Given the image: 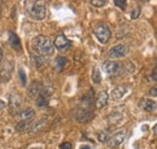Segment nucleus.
<instances>
[{
	"mask_svg": "<svg viewBox=\"0 0 157 149\" xmlns=\"http://www.w3.org/2000/svg\"><path fill=\"white\" fill-rule=\"evenodd\" d=\"M98 139L99 142H105L106 141V133L105 132H100L98 135Z\"/></svg>",
	"mask_w": 157,
	"mask_h": 149,
	"instance_id": "obj_24",
	"label": "nucleus"
},
{
	"mask_svg": "<svg viewBox=\"0 0 157 149\" xmlns=\"http://www.w3.org/2000/svg\"><path fill=\"white\" fill-rule=\"evenodd\" d=\"M93 113L92 111H88V109H81L78 114V119L80 121H87V120H90V119H92L93 118Z\"/></svg>",
	"mask_w": 157,
	"mask_h": 149,
	"instance_id": "obj_12",
	"label": "nucleus"
},
{
	"mask_svg": "<svg viewBox=\"0 0 157 149\" xmlns=\"http://www.w3.org/2000/svg\"><path fill=\"white\" fill-rule=\"evenodd\" d=\"M2 58H4V52H2V50L0 49V62L2 61Z\"/></svg>",
	"mask_w": 157,
	"mask_h": 149,
	"instance_id": "obj_28",
	"label": "nucleus"
},
{
	"mask_svg": "<svg viewBox=\"0 0 157 149\" xmlns=\"http://www.w3.org/2000/svg\"><path fill=\"white\" fill-rule=\"evenodd\" d=\"M68 64V59L64 56H58L55 61V69L57 72H62Z\"/></svg>",
	"mask_w": 157,
	"mask_h": 149,
	"instance_id": "obj_9",
	"label": "nucleus"
},
{
	"mask_svg": "<svg viewBox=\"0 0 157 149\" xmlns=\"http://www.w3.org/2000/svg\"><path fill=\"white\" fill-rule=\"evenodd\" d=\"M103 70L106 74L111 75V76L117 75L120 73V70H121V64L116 61H106L103 64Z\"/></svg>",
	"mask_w": 157,
	"mask_h": 149,
	"instance_id": "obj_5",
	"label": "nucleus"
},
{
	"mask_svg": "<svg viewBox=\"0 0 157 149\" xmlns=\"http://www.w3.org/2000/svg\"><path fill=\"white\" fill-rule=\"evenodd\" d=\"M30 125H32V124H30V121H29V120H22L20 124H17L16 130L23 131V130H25L28 126H30Z\"/></svg>",
	"mask_w": 157,
	"mask_h": 149,
	"instance_id": "obj_19",
	"label": "nucleus"
},
{
	"mask_svg": "<svg viewBox=\"0 0 157 149\" xmlns=\"http://www.w3.org/2000/svg\"><path fill=\"white\" fill-rule=\"evenodd\" d=\"M140 108L144 109L145 112H152L156 108V103L151 99H143L140 102Z\"/></svg>",
	"mask_w": 157,
	"mask_h": 149,
	"instance_id": "obj_10",
	"label": "nucleus"
},
{
	"mask_svg": "<svg viewBox=\"0 0 157 149\" xmlns=\"http://www.w3.org/2000/svg\"><path fill=\"white\" fill-rule=\"evenodd\" d=\"M81 149H91V148H90L88 146H83V147H82V148H81Z\"/></svg>",
	"mask_w": 157,
	"mask_h": 149,
	"instance_id": "obj_30",
	"label": "nucleus"
},
{
	"mask_svg": "<svg viewBox=\"0 0 157 149\" xmlns=\"http://www.w3.org/2000/svg\"><path fill=\"white\" fill-rule=\"evenodd\" d=\"M41 92V89H40V84L39 83H32V85L29 86V96L32 98H35L38 97V95Z\"/></svg>",
	"mask_w": 157,
	"mask_h": 149,
	"instance_id": "obj_15",
	"label": "nucleus"
},
{
	"mask_svg": "<svg viewBox=\"0 0 157 149\" xmlns=\"http://www.w3.org/2000/svg\"><path fill=\"white\" fill-rule=\"evenodd\" d=\"M91 4H92L93 6H96V7H101V6L105 4V1H104V0H92Z\"/></svg>",
	"mask_w": 157,
	"mask_h": 149,
	"instance_id": "obj_23",
	"label": "nucleus"
},
{
	"mask_svg": "<svg viewBox=\"0 0 157 149\" xmlns=\"http://www.w3.org/2000/svg\"><path fill=\"white\" fill-rule=\"evenodd\" d=\"M59 149H71V144H70V143H68V142L62 143V144L59 146Z\"/></svg>",
	"mask_w": 157,
	"mask_h": 149,
	"instance_id": "obj_25",
	"label": "nucleus"
},
{
	"mask_svg": "<svg viewBox=\"0 0 157 149\" xmlns=\"http://www.w3.org/2000/svg\"><path fill=\"white\" fill-rule=\"evenodd\" d=\"M32 149H41V148H32Z\"/></svg>",
	"mask_w": 157,
	"mask_h": 149,
	"instance_id": "obj_31",
	"label": "nucleus"
},
{
	"mask_svg": "<svg viewBox=\"0 0 157 149\" xmlns=\"http://www.w3.org/2000/svg\"><path fill=\"white\" fill-rule=\"evenodd\" d=\"M47 103H48L47 96H45V93L44 92H40L39 95H38V97H36V104H38V107H40V108L46 107Z\"/></svg>",
	"mask_w": 157,
	"mask_h": 149,
	"instance_id": "obj_16",
	"label": "nucleus"
},
{
	"mask_svg": "<svg viewBox=\"0 0 157 149\" xmlns=\"http://www.w3.org/2000/svg\"><path fill=\"white\" fill-rule=\"evenodd\" d=\"M124 138H126V132L124 131H118L108 139V144H109L110 148H117L123 143Z\"/></svg>",
	"mask_w": 157,
	"mask_h": 149,
	"instance_id": "obj_6",
	"label": "nucleus"
},
{
	"mask_svg": "<svg viewBox=\"0 0 157 149\" xmlns=\"http://www.w3.org/2000/svg\"><path fill=\"white\" fill-rule=\"evenodd\" d=\"M108 99H109V96H108V92L106 91H100L99 95L97 96V108H104L108 103Z\"/></svg>",
	"mask_w": 157,
	"mask_h": 149,
	"instance_id": "obj_8",
	"label": "nucleus"
},
{
	"mask_svg": "<svg viewBox=\"0 0 157 149\" xmlns=\"http://www.w3.org/2000/svg\"><path fill=\"white\" fill-rule=\"evenodd\" d=\"M128 91V89L126 87V86H117V87H115L114 90H113V92H111V97L114 98V99H120V98H122L123 96H124V93Z\"/></svg>",
	"mask_w": 157,
	"mask_h": 149,
	"instance_id": "obj_11",
	"label": "nucleus"
},
{
	"mask_svg": "<svg viewBox=\"0 0 157 149\" xmlns=\"http://www.w3.org/2000/svg\"><path fill=\"white\" fill-rule=\"evenodd\" d=\"M34 111L33 109H25V111H23V112L21 113V118H22V120H29V119H32L33 116H34Z\"/></svg>",
	"mask_w": 157,
	"mask_h": 149,
	"instance_id": "obj_17",
	"label": "nucleus"
},
{
	"mask_svg": "<svg viewBox=\"0 0 157 149\" xmlns=\"http://www.w3.org/2000/svg\"><path fill=\"white\" fill-rule=\"evenodd\" d=\"M18 74H20V79H21V84H22V86H25V84H27V76H25L24 70H23V69H20V70H18Z\"/></svg>",
	"mask_w": 157,
	"mask_h": 149,
	"instance_id": "obj_20",
	"label": "nucleus"
},
{
	"mask_svg": "<svg viewBox=\"0 0 157 149\" xmlns=\"http://www.w3.org/2000/svg\"><path fill=\"white\" fill-rule=\"evenodd\" d=\"M15 97H16V95H11V97H10V111H11L12 114L18 112V109H20L21 107V99H18L16 102L15 101Z\"/></svg>",
	"mask_w": 157,
	"mask_h": 149,
	"instance_id": "obj_14",
	"label": "nucleus"
},
{
	"mask_svg": "<svg viewBox=\"0 0 157 149\" xmlns=\"http://www.w3.org/2000/svg\"><path fill=\"white\" fill-rule=\"evenodd\" d=\"M154 76H152V79H154V81H156V69H154Z\"/></svg>",
	"mask_w": 157,
	"mask_h": 149,
	"instance_id": "obj_29",
	"label": "nucleus"
},
{
	"mask_svg": "<svg viewBox=\"0 0 157 149\" xmlns=\"http://www.w3.org/2000/svg\"><path fill=\"white\" fill-rule=\"evenodd\" d=\"M94 35L98 39L99 42L101 44H106L109 40H110V37H111V32L110 29L108 28L106 24H98L96 28H94Z\"/></svg>",
	"mask_w": 157,
	"mask_h": 149,
	"instance_id": "obj_3",
	"label": "nucleus"
},
{
	"mask_svg": "<svg viewBox=\"0 0 157 149\" xmlns=\"http://www.w3.org/2000/svg\"><path fill=\"white\" fill-rule=\"evenodd\" d=\"M139 14H140V7H139V6H136L134 11H132V12H131V18L132 19L138 18V17H139Z\"/></svg>",
	"mask_w": 157,
	"mask_h": 149,
	"instance_id": "obj_22",
	"label": "nucleus"
},
{
	"mask_svg": "<svg viewBox=\"0 0 157 149\" xmlns=\"http://www.w3.org/2000/svg\"><path fill=\"white\" fill-rule=\"evenodd\" d=\"M53 46H55L58 51H60V52H65V51H68V50L71 49V41L68 40L65 35L59 34V35H57L56 39H55Z\"/></svg>",
	"mask_w": 157,
	"mask_h": 149,
	"instance_id": "obj_4",
	"label": "nucleus"
},
{
	"mask_svg": "<svg viewBox=\"0 0 157 149\" xmlns=\"http://www.w3.org/2000/svg\"><path fill=\"white\" fill-rule=\"evenodd\" d=\"M115 5L118 6L120 9L124 10V9H126V6H127V1H126V0H116V1H115Z\"/></svg>",
	"mask_w": 157,
	"mask_h": 149,
	"instance_id": "obj_21",
	"label": "nucleus"
},
{
	"mask_svg": "<svg viewBox=\"0 0 157 149\" xmlns=\"http://www.w3.org/2000/svg\"><path fill=\"white\" fill-rule=\"evenodd\" d=\"M9 34H10V45H11V47L15 49V50H21L20 38L17 37L15 33H12V32H10Z\"/></svg>",
	"mask_w": 157,
	"mask_h": 149,
	"instance_id": "obj_13",
	"label": "nucleus"
},
{
	"mask_svg": "<svg viewBox=\"0 0 157 149\" xmlns=\"http://www.w3.org/2000/svg\"><path fill=\"white\" fill-rule=\"evenodd\" d=\"M127 47L124 46V45H116V46H114L110 51H109V57L110 58H120V57H123L126 56V54H127Z\"/></svg>",
	"mask_w": 157,
	"mask_h": 149,
	"instance_id": "obj_7",
	"label": "nucleus"
},
{
	"mask_svg": "<svg viewBox=\"0 0 157 149\" xmlns=\"http://www.w3.org/2000/svg\"><path fill=\"white\" fill-rule=\"evenodd\" d=\"M32 49L41 57H48L53 55L55 52L53 41L48 37H44V35L35 37L32 40Z\"/></svg>",
	"mask_w": 157,
	"mask_h": 149,
	"instance_id": "obj_1",
	"label": "nucleus"
},
{
	"mask_svg": "<svg viewBox=\"0 0 157 149\" xmlns=\"http://www.w3.org/2000/svg\"><path fill=\"white\" fill-rule=\"evenodd\" d=\"M92 80H93V83H96V84H99L100 80H101L100 72H99V69L97 68V67L93 68V72H92Z\"/></svg>",
	"mask_w": 157,
	"mask_h": 149,
	"instance_id": "obj_18",
	"label": "nucleus"
},
{
	"mask_svg": "<svg viewBox=\"0 0 157 149\" xmlns=\"http://www.w3.org/2000/svg\"><path fill=\"white\" fill-rule=\"evenodd\" d=\"M5 107H6V103H5L4 101H1V99H0V111H1V109H4Z\"/></svg>",
	"mask_w": 157,
	"mask_h": 149,
	"instance_id": "obj_27",
	"label": "nucleus"
},
{
	"mask_svg": "<svg viewBox=\"0 0 157 149\" xmlns=\"http://www.w3.org/2000/svg\"><path fill=\"white\" fill-rule=\"evenodd\" d=\"M27 10H28V14L29 16L33 19H44L46 16V7L36 1H29L27 2Z\"/></svg>",
	"mask_w": 157,
	"mask_h": 149,
	"instance_id": "obj_2",
	"label": "nucleus"
},
{
	"mask_svg": "<svg viewBox=\"0 0 157 149\" xmlns=\"http://www.w3.org/2000/svg\"><path fill=\"white\" fill-rule=\"evenodd\" d=\"M150 95L152 96V97H156L157 96V89H156V86H154L151 90H150Z\"/></svg>",
	"mask_w": 157,
	"mask_h": 149,
	"instance_id": "obj_26",
	"label": "nucleus"
}]
</instances>
